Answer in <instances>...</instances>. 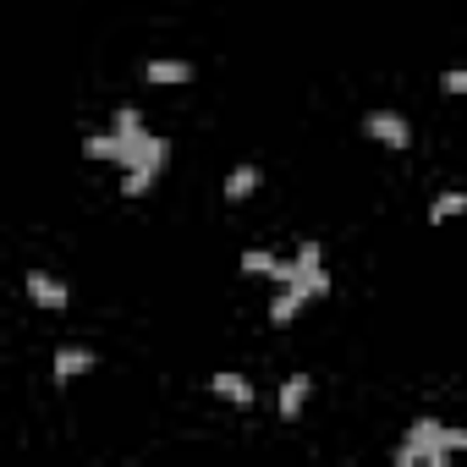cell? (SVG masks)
Here are the masks:
<instances>
[{"label":"cell","mask_w":467,"mask_h":467,"mask_svg":"<svg viewBox=\"0 0 467 467\" xmlns=\"http://www.w3.org/2000/svg\"><path fill=\"white\" fill-rule=\"evenodd\" d=\"M456 451H467V429L440 423V418H412V423H407V440H401V451H396V462H401V467H412V462L445 467Z\"/></svg>","instance_id":"1"},{"label":"cell","mask_w":467,"mask_h":467,"mask_svg":"<svg viewBox=\"0 0 467 467\" xmlns=\"http://www.w3.org/2000/svg\"><path fill=\"white\" fill-rule=\"evenodd\" d=\"M363 132H368L374 143H385V149H407V143H412V121L396 116V110H368V116H363Z\"/></svg>","instance_id":"2"},{"label":"cell","mask_w":467,"mask_h":467,"mask_svg":"<svg viewBox=\"0 0 467 467\" xmlns=\"http://www.w3.org/2000/svg\"><path fill=\"white\" fill-rule=\"evenodd\" d=\"M28 297L39 303V308H50V314H61L72 297H67V286L56 281V275H45V270H28Z\"/></svg>","instance_id":"3"},{"label":"cell","mask_w":467,"mask_h":467,"mask_svg":"<svg viewBox=\"0 0 467 467\" xmlns=\"http://www.w3.org/2000/svg\"><path fill=\"white\" fill-rule=\"evenodd\" d=\"M209 390H214V396H225L231 407H254V396H259V390H254L243 374H231V368H220V374L209 379Z\"/></svg>","instance_id":"4"},{"label":"cell","mask_w":467,"mask_h":467,"mask_svg":"<svg viewBox=\"0 0 467 467\" xmlns=\"http://www.w3.org/2000/svg\"><path fill=\"white\" fill-rule=\"evenodd\" d=\"M143 78H149V83H160V88H182V83H192V67H187V61L160 56V61H149V67H143Z\"/></svg>","instance_id":"5"},{"label":"cell","mask_w":467,"mask_h":467,"mask_svg":"<svg viewBox=\"0 0 467 467\" xmlns=\"http://www.w3.org/2000/svg\"><path fill=\"white\" fill-rule=\"evenodd\" d=\"M88 368H94V352H88V347H61V352H56V379H61V385H67V379H83Z\"/></svg>","instance_id":"6"},{"label":"cell","mask_w":467,"mask_h":467,"mask_svg":"<svg viewBox=\"0 0 467 467\" xmlns=\"http://www.w3.org/2000/svg\"><path fill=\"white\" fill-rule=\"evenodd\" d=\"M308 396H314V379H308V374H292V379L281 385V418H303Z\"/></svg>","instance_id":"7"},{"label":"cell","mask_w":467,"mask_h":467,"mask_svg":"<svg viewBox=\"0 0 467 467\" xmlns=\"http://www.w3.org/2000/svg\"><path fill=\"white\" fill-rule=\"evenodd\" d=\"M303 303H314L303 286H286V292H275V297H270V325H292Z\"/></svg>","instance_id":"8"},{"label":"cell","mask_w":467,"mask_h":467,"mask_svg":"<svg viewBox=\"0 0 467 467\" xmlns=\"http://www.w3.org/2000/svg\"><path fill=\"white\" fill-rule=\"evenodd\" d=\"M254 192H259V165H237V171L225 176V203H243Z\"/></svg>","instance_id":"9"},{"label":"cell","mask_w":467,"mask_h":467,"mask_svg":"<svg viewBox=\"0 0 467 467\" xmlns=\"http://www.w3.org/2000/svg\"><path fill=\"white\" fill-rule=\"evenodd\" d=\"M110 132H116V138H127V143H138V138H149V127H143V110H132V105H121V110L110 116Z\"/></svg>","instance_id":"10"},{"label":"cell","mask_w":467,"mask_h":467,"mask_svg":"<svg viewBox=\"0 0 467 467\" xmlns=\"http://www.w3.org/2000/svg\"><path fill=\"white\" fill-rule=\"evenodd\" d=\"M160 171H165V165H132V171L121 176V192H127V198H143V192L160 182Z\"/></svg>","instance_id":"11"},{"label":"cell","mask_w":467,"mask_h":467,"mask_svg":"<svg viewBox=\"0 0 467 467\" xmlns=\"http://www.w3.org/2000/svg\"><path fill=\"white\" fill-rule=\"evenodd\" d=\"M456 214H467V192H434V203H429V220L440 225V220H456Z\"/></svg>","instance_id":"12"},{"label":"cell","mask_w":467,"mask_h":467,"mask_svg":"<svg viewBox=\"0 0 467 467\" xmlns=\"http://www.w3.org/2000/svg\"><path fill=\"white\" fill-rule=\"evenodd\" d=\"M83 154H88V160H110V165H121L127 143H121V138L110 132V138H88V143H83Z\"/></svg>","instance_id":"13"},{"label":"cell","mask_w":467,"mask_h":467,"mask_svg":"<svg viewBox=\"0 0 467 467\" xmlns=\"http://www.w3.org/2000/svg\"><path fill=\"white\" fill-rule=\"evenodd\" d=\"M275 265H281V259H275L270 248H248V254H243V275H275Z\"/></svg>","instance_id":"14"},{"label":"cell","mask_w":467,"mask_h":467,"mask_svg":"<svg viewBox=\"0 0 467 467\" xmlns=\"http://www.w3.org/2000/svg\"><path fill=\"white\" fill-rule=\"evenodd\" d=\"M440 88H445V94H467V67H456V72H440Z\"/></svg>","instance_id":"15"}]
</instances>
